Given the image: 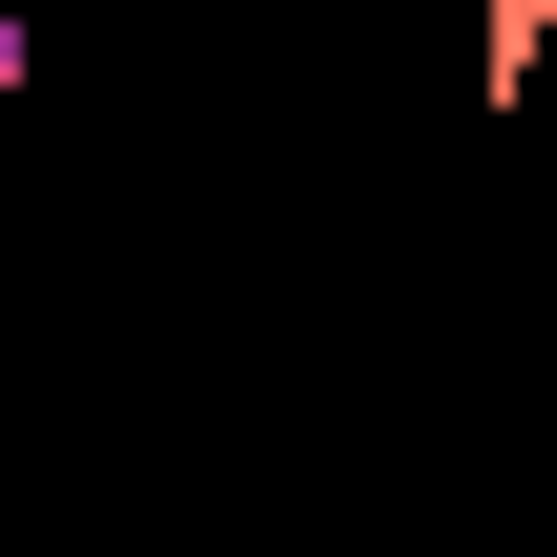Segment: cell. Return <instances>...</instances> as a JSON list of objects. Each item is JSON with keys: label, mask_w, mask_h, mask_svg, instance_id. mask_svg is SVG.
Wrapping results in <instances>:
<instances>
[{"label": "cell", "mask_w": 557, "mask_h": 557, "mask_svg": "<svg viewBox=\"0 0 557 557\" xmlns=\"http://www.w3.org/2000/svg\"><path fill=\"white\" fill-rule=\"evenodd\" d=\"M536 65H557V0H493V22H472V86H493V108H536Z\"/></svg>", "instance_id": "cell-1"}, {"label": "cell", "mask_w": 557, "mask_h": 557, "mask_svg": "<svg viewBox=\"0 0 557 557\" xmlns=\"http://www.w3.org/2000/svg\"><path fill=\"white\" fill-rule=\"evenodd\" d=\"M22 65H44V44H22V0H0V86H22Z\"/></svg>", "instance_id": "cell-2"}]
</instances>
